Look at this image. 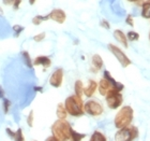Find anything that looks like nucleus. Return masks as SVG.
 <instances>
[{
  "label": "nucleus",
  "instance_id": "obj_1",
  "mask_svg": "<svg viewBox=\"0 0 150 141\" xmlns=\"http://www.w3.org/2000/svg\"><path fill=\"white\" fill-rule=\"evenodd\" d=\"M72 127L66 119H58L52 125V135L55 136L58 141L71 140Z\"/></svg>",
  "mask_w": 150,
  "mask_h": 141
},
{
  "label": "nucleus",
  "instance_id": "obj_2",
  "mask_svg": "<svg viewBox=\"0 0 150 141\" xmlns=\"http://www.w3.org/2000/svg\"><path fill=\"white\" fill-rule=\"evenodd\" d=\"M64 107H66L68 114L70 115L75 116V117L84 115V101L81 96H77L75 94L69 96L64 101Z\"/></svg>",
  "mask_w": 150,
  "mask_h": 141
},
{
  "label": "nucleus",
  "instance_id": "obj_3",
  "mask_svg": "<svg viewBox=\"0 0 150 141\" xmlns=\"http://www.w3.org/2000/svg\"><path fill=\"white\" fill-rule=\"evenodd\" d=\"M133 115H134V111L132 109L131 106H125L119 110L117 114H116L115 119H114V124H115L116 128H122L125 126L131 125L132 121H133Z\"/></svg>",
  "mask_w": 150,
  "mask_h": 141
},
{
  "label": "nucleus",
  "instance_id": "obj_4",
  "mask_svg": "<svg viewBox=\"0 0 150 141\" xmlns=\"http://www.w3.org/2000/svg\"><path fill=\"white\" fill-rule=\"evenodd\" d=\"M139 135L137 127L135 126H125L119 128L118 132L115 134V140L117 141H131L136 139Z\"/></svg>",
  "mask_w": 150,
  "mask_h": 141
},
{
  "label": "nucleus",
  "instance_id": "obj_5",
  "mask_svg": "<svg viewBox=\"0 0 150 141\" xmlns=\"http://www.w3.org/2000/svg\"><path fill=\"white\" fill-rule=\"evenodd\" d=\"M105 99H106L107 107L112 110L118 109L123 102V97L122 94L119 91H116L115 88H110L105 95Z\"/></svg>",
  "mask_w": 150,
  "mask_h": 141
},
{
  "label": "nucleus",
  "instance_id": "obj_6",
  "mask_svg": "<svg viewBox=\"0 0 150 141\" xmlns=\"http://www.w3.org/2000/svg\"><path fill=\"white\" fill-rule=\"evenodd\" d=\"M107 47H108V50L112 52V55L117 58V60L120 63V65H121L123 68H127L128 66H130V65H131V59H130V58L125 55V52H123L121 49H119L117 45L110 43L108 45H107Z\"/></svg>",
  "mask_w": 150,
  "mask_h": 141
},
{
  "label": "nucleus",
  "instance_id": "obj_7",
  "mask_svg": "<svg viewBox=\"0 0 150 141\" xmlns=\"http://www.w3.org/2000/svg\"><path fill=\"white\" fill-rule=\"evenodd\" d=\"M84 111L85 113H87L91 116H100L102 115L104 109L103 106L99 101L94 100V99H90L84 104Z\"/></svg>",
  "mask_w": 150,
  "mask_h": 141
},
{
  "label": "nucleus",
  "instance_id": "obj_8",
  "mask_svg": "<svg viewBox=\"0 0 150 141\" xmlns=\"http://www.w3.org/2000/svg\"><path fill=\"white\" fill-rule=\"evenodd\" d=\"M63 82V69L58 68L50 74V84L55 88H59Z\"/></svg>",
  "mask_w": 150,
  "mask_h": 141
},
{
  "label": "nucleus",
  "instance_id": "obj_9",
  "mask_svg": "<svg viewBox=\"0 0 150 141\" xmlns=\"http://www.w3.org/2000/svg\"><path fill=\"white\" fill-rule=\"evenodd\" d=\"M50 19L54 21V22L58 23V24H63L67 19V14L66 12L61 9H54L50 11V13H48Z\"/></svg>",
  "mask_w": 150,
  "mask_h": 141
},
{
  "label": "nucleus",
  "instance_id": "obj_10",
  "mask_svg": "<svg viewBox=\"0 0 150 141\" xmlns=\"http://www.w3.org/2000/svg\"><path fill=\"white\" fill-rule=\"evenodd\" d=\"M110 88H112V85L110 84V82L105 78L101 79L100 82L98 83V89H99V93H100L101 96H105V95L107 94V92L110 91Z\"/></svg>",
  "mask_w": 150,
  "mask_h": 141
},
{
  "label": "nucleus",
  "instance_id": "obj_11",
  "mask_svg": "<svg viewBox=\"0 0 150 141\" xmlns=\"http://www.w3.org/2000/svg\"><path fill=\"white\" fill-rule=\"evenodd\" d=\"M33 66H42L44 67V69L50 68L52 65V60L48 56H38L35 58V60H32Z\"/></svg>",
  "mask_w": 150,
  "mask_h": 141
},
{
  "label": "nucleus",
  "instance_id": "obj_12",
  "mask_svg": "<svg viewBox=\"0 0 150 141\" xmlns=\"http://www.w3.org/2000/svg\"><path fill=\"white\" fill-rule=\"evenodd\" d=\"M98 88V83L94 80H89L88 81V85L86 87H84V95L86 97L90 98L94 95V93L97 92Z\"/></svg>",
  "mask_w": 150,
  "mask_h": 141
},
{
  "label": "nucleus",
  "instance_id": "obj_13",
  "mask_svg": "<svg viewBox=\"0 0 150 141\" xmlns=\"http://www.w3.org/2000/svg\"><path fill=\"white\" fill-rule=\"evenodd\" d=\"M114 38H115L116 40L118 41L119 43H121L125 47H129V44H128V38H127V36H125V34H123V31L119 30V29L115 30V31H114Z\"/></svg>",
  "mask_w": 150,
  "mask_h": 141
},
{
  "label": "nucleus",
  "instance_id": "obj_14",
  "mask_svg": "<svg viewBox=\"0 0 150 141\" xmlns=\"http://www.w3.org/2000/svg\"><path fill=\"white\" fill-rule=\"evenodd\" d=\"M91 62H92V66H93V68H94V71H99V70H101L104 65L103 59H102V57H101L99 54H94L93 56H92Z\"/></svg>",
  "mask_w": 150,
  "mask_h": 141
},
{
  "label": "nucleus",
  "instance_id": "obj_15",
  "mask_svg": "<svg viewBox=\"0 0 150 141\" xmlns=\"http://www.w3.org/2000/svg\"><path fill=\"white\" fill-rule=\"evenodd\" d=\"M142 16L146 19H150V0H146L142 4Z\"/></svg>",
  "mask_w": 150,
  "mask_h": 141
},
{
  "label": "nucleus",
  "instance_id": "obj_16",
  "mask_svg": "<svg viewBox=\"0 0 150 141\" xmlns=\"http://www.w3.org/2000/svg\"><path fill=\"white\" fill-rule=\"evenodd\" d=\"M56 114H57V117H58V119H67L68 112H67L64 104H58L57 109H56Z\"/></svg>",
  "mask_w": 150,
  "mask_h": 141
},
{
  "label": "nucleus",
  "instance_id": "obj_17",
  "mask_svg": "<svg viewBox=\"0 0 150 141\" xmlns=\"http://www.w3.org/2000/svg\"><path fill=\"white\" fill-rule=\"evenodd\" d=\"M22 56H23V59H24V63H25L26 66L28 67L29 69L33 68V63H32V59H31V57H30V54H29L27 51H23Z\"/></svg>",
  "mask_w": 150,
  "mask_h": 141
},
{
  "label": "nucleus",
  "instance_id": "obj_18",
  "mask_svg": "<svg viewBox=\"0 0 150 141\" xmlns=\"http://www.w3.org/2000/svg\"><path fill=\"white\" fill-rule=\"evenodd\" d=\"M74 92H75V95L81 96V97L84 95V84H83V82H81V80H77V81L75 82Z\"/></svg>",
  "mask_w": 150,
  "mask_h": 141
},
{
  "label": "nucleus",
  "instance_id": "obj_19",
  "mask_svg": "<svg viewBox=\"0 0 150 141\" xmlns=\"http://www.w3.org/2000/svg\"><path fill=\"white\" fill-rule=\"evenodd\" d=\"M91 141H106V137L104 135L103 132H99V130H96L93 132V134L91 135L90 137Z\"/></svg>",
  "mask_w": 150,
  "mask_h": 141
},
{
  "label": "nucleus",
  "instance_id": "obj_20",
  "mask_svg": "<svg viewBox=\"0 0 150 141\" xmlns=\"http://www.w3.org/2000/svg\"><path fill=\"white\" fill-rule=\"evenodd\" d=\"M48 19H50L48 14L47 15H35L32 19V24L35 26H39L42 22H45V21H48Z\"/></svg>",
  "mask_w": 150,
  "mask_h": 141
},
{
  "label": "nucleus",
  "instance_id": "obj_21",
  "mask_svg": "<svg viewBox=\"0 0 150 141\" xmlns=\"http://www.w3.org/2000/svg\"><path fill=\"white\" fill-rule=\"evenodd\" d=\"M86 137V134H79V132H75L74 129L72 128V132H71V140L73 141H81Z\"/></svg>",
  "mask_w": 150,
  "mask_h": 141
},
{
  "label": "nucleus",
  "instance_id": "obj_22",
  "mask_svg": "<svg viewBox=\"0 0 150 141\" xmlns=\"http://www.w3.org/2000/svg\"><path fill=\"white\" fill-rule=\"evenodd\" d=\"M125 36L129 41H137L139 39V35L136 31H129Z\"/></svg>",
  "mask_w": 150,
  "mask_h": 141
},
{
  "label": "nucleus",
  "instance_id": "obj_23",
  "mask_svg": "<svg viewBox=\"0 0 150 141\" xmlns=\"http://www.w3.org/2000/svg\"><path fill=\"white\" fill-rule=\"evenodd\" d=\"M2 107H3V112L6 113H9L10 111V107H11V101L8 99V98H3V104H2Z\"/></svg>",
  "mask_w": 150,
  "mask_h": 141
},
{
  "label": "nucleus",
  "instance_id": "obj_24",
  "mask_svg": "<svg viewBox=\"0 0 150 141\" xmlns=\"http://www.w3.org/2000/svg\"><path fill=\"white\" fill-rule=\"evenodd\" d=\"M13 31H14V37L17 38L22 34V31H24V27L21 25H14L13 26Z\"/></svg>",
  "mask_w": 150,
  "mask_h": 141
},
{
  "label": "nucleus",
  "instance_id": "obj_25",
  "mask_svg": "<svg viewBox=\"0 0 150 141\" xmlns=\"http://www.w3.org/2000/svg\"><path fill=\"white\" fill-rule=\"evenodd\" d=\"M33 122H35V113H33V111H30L28 116H27V124L29 127L33 126Z\"/></svg>",
  "mask_w": 150,
  "mask_h": 141
},
{
  "label": "nucleus",
  "instance_id": "obj_26",
  "mask_svg": "<svg viewBox=\"0 0 150 141\" xmlns=\"http://www.w3.org/2000/svg\"><path fill=\"white\" fill-rule=\"evenodd\" d=\"M15 140L16 141H24L25 140V137L23 135V129L18 128L15 132Z\"/></svg>",
  "mask_w": 150,
  "mask_h": 141
},
{
  "label": "nucleus",
  "instance_id": "obj_27",
  "mask_svg": "<svg viewBox=\"0 0 150 141\" xmlns=\"http://www.w3.org/2000/svg\"><path fill=\"white\" fill-rule=\"evenodd\" d=\"M46 37V34L45 32H40V34H38V35L33 36V40L35 42H41V41H43Z\"/></svg>",
  "mask_w": 150,
  "mask_h": 141
},
{
  "label": "nucleus",
  "instance_id": "obj_28",
  "mask_svg": "<svg viewBox=\"0 0 150 141\" xmlns=\"http://www.w3.org/2000/svg\"><path fill=\"white\" fill-rule=\"evenodd\" d=\"M125 23H127L128 25L131 26V27L134 26V19H133V16H132L131 14H129V15L127 16V19H125Z\"/></svg>",
  "mask_w": 150,
  "mask_h": 141
},
{
  "label": "nucleus",
  "instance_id": "obj_29",
  "mask_svg": "<svg viewBox=\"0 0 150 141\" xmlns=\"http://www.w3.org/2000/svg\"><path fill=\"white\" fill-rule=\"evenodd\" d=\"M100 25H101V27H103V28H105V29H110V24L108 22H107L106 19H102L101 21V23H100Z\"/></svg>",
  "mask_w": 150,
  "mask_h": 141
},
{
  "label": "nucleus",
  "instance_id": "obj_30",
  "mask_svg": "<svg viewBox=\"0 0 150 141\" xmlns=\"http://www.w3.org/2000/svg\"><path fill=\"white\" fill-rule=\"evenodd\" d=\"M6 134H8V136H9L10 138H12V139L15 140V132H13L11 128H6Z\"/></svg>",
  "mask_w": 150,
  "mask_h": 141
},
{
  "label": "nucleus",
  "instance_id": "obj_31",
  "mask_svg": "<svg viewBox=\"0 0 150 141\" xmlns=\"http://www.w3.org/2000/svg\"><path fill=\"white\" fill-rule=\"evenodd\" d=\"M21 3H22V0H14V2H13V9L14 10H18L19 9V6H21Z\"/></svg>",
  "mask_w": 150,
  "mask_h": 141
},
{
  "label": "nucleus",
  "instance_id": "obj_32",
  "mask_svg": "<svg viewBox=\"0 0 150 141\" xmlns=\"http://www.w3.org/2000/svg\"><path fill=\"white\" fill-rule=\"evenodd\" d=\"M14 0H2V3L4 6H12Z\"/></svg>",
  "mask_w": 150,
  "mask_h": 141
},
{
  "label": "nucleus",
  "instance_id": "obj_33",
  "mask_svg": "<svg viewBox=\"0 0 150 141\" xmlns=\"http://www.w3.org/2000/svg\"><path fill=\"white\" fill-rule=\"evenodd\" d=\"M4 97H6V92H4V89L2 88V86L0 85V98L3 99Z\"/></svg>",
  "mask_w": 150,
  "mask_h": 141
},
{
  "label": "nucleus",
  "instance_id": "obj_34",
  "mask_svg": "<svg viewBox=\"0 0 150 141\" xmlns=\"http://www.w3.org/2000/svg\"><path fill=\"white\" fill-rule=\"evenodd\" d=\"M33 91L42 93V92H43V87H42V86H35V87H33Z\"/></svg>",
  "mask_w": 150,
  "mask_h": 141
},
{
  "label": "nucleus",
  "instance_id": "obj_35",
  "mask_svg": "<svg viewBox=\"0 0 150 141\" xmlns=\"http://www.w3.org/2000/svg\"><path fill=\"white\" fill-rule=\"evenodd\" d=\"M46 140H47V141H52V140H54V141H58V140H57L56 137H55V136H53V135L50 136V137H48V138H47Z\"/></svg>",
  "mask_w": 150,
  "mask_h": 141
},
{
  "label": "nucleus",
  "instance_id": "obj_36",
  "mask_svg": "<svg viewBox=\"0 0 150 141\" xmlns=\"http://www.w3.org/2000/svg\"><path fill=\"white\" fill-rule=\"evenodd\" d=\"M28 1H29V4H31V6H33V4L35 3V1H37V0H28Z\"/></svg>",
  "mask_w": 150,
  "mask_h": 141
},
{
  "label": "nucleus",
  "instance_id": "obj_37",
  "mask_svg": "<svg viewBox=\"0 0 150 141\" xmlns=\"http://www.w3.org/2000/svg\"><path fill=\"white\" fill-rule=\"evenodd\" d=\"M127 1H129V2H139V1H141V0H127Z\"/></svg>",
  "mask_w": 150,
  "mask_h": 141
},
{
  "label": "nucleus",
  "instance_id": "obj_38",
  "mask_svg": "<svg viewBox=\"0 0 150 141\" xmlns=\"http://www.w3.org/2000/svg\"><path fill=\"white\" fill-rule=\"evenodd\" d=\"M3 15V10H2V8L0 6V16H2Z\"/></svg>",
  "mask_w": 150,
  "mask_h": 141
},
{
  "label": "nucleus",
  "instance_id": "obj_39",
  "mask_svg": "<svg viewBox=\"0 0 150 141\" xmlns=\"http://www.w3.org/2000/svg\"><path fill=\"white\" fill-rule=\"evenodd\" d=\"M149 40H150V34H149Z\"/></svg>",
  "mask_w": 150,
  "mask_h": 141
}]
</instances>
